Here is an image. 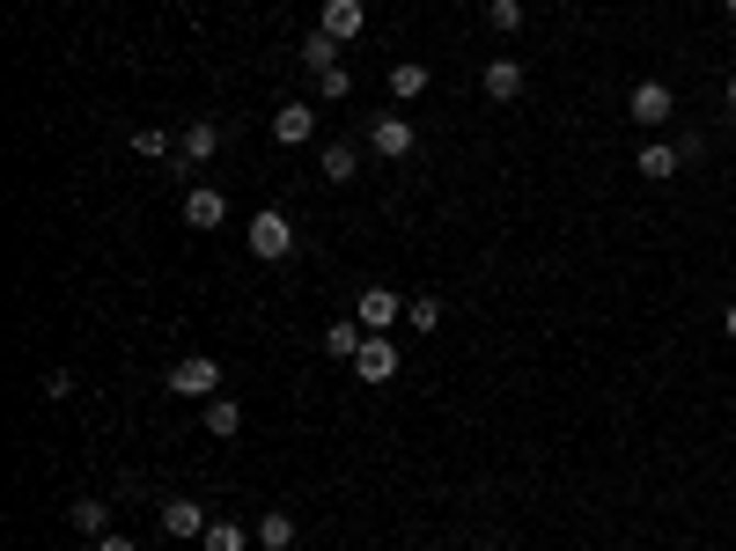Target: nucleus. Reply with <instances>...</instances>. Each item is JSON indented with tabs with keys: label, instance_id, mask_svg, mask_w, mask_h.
I'll return each instance as SVG.
<instances>
[{
	"label": "nucleus",
	"instance_id": "f257e3e1",
	"mask_svg": "<svg viewBox=\"0 0 736 551\" xmlns=\"http://www.w3.org/2000/svg\"><path fill=\"white\" fill-rule=\"evenodd\" d=\"M288 250H294V221L280 214V206H266V214H250V258L280 265Z\"/></svg>",
	"mask_w": 736,
	"mask_h": 551
},
{
	"label": "nucleus",
	"instance_id": "f03ea898",
	"mask_svg": "<svg viewBox=\"0 0 736 551\" xmlns=\"http://www.w3.org/2000/svg\"><path fill=\"white\" fill-rule=\"evenodd\" d=\"M170 397H221V368L207 353H185L170 368Z\"/></svg>",
	"mask_w": 736,
	"mask_h": 551
},
{
	"label": "nucleus",
	"instance_id": "7ed1b4c3",
	"mask_svg": "<svg viewBox=\"0 0 736 551\" xmlns=\"http://www.w3.org/2000/svg\"><path fill=\"white\" fill-rule=\"evenodd\" d=\"M354 375H361V383H391V375H398V338L391 331H368L361 353H354Z\"/></svg>",
	"mask_w": 736,
	"mask_h": 551
},
{
	"label": "nucleus",
	"instance_id": "20e7f679",
	"mask_svg": "<svg viewBox=\"0 0 736 551\" xmlns=\"http://www.w3.org/2000/svg\"><path fill=\"white\" fill-rule=\"evenodd\" d=\"M368 147H376L383 162H405V155L420 147V133H413L405 119H398V111H383V119H368Z\"/></svg>",
	"mask_w": 736,
	"mask_h": 551
},
{
	"label": "nucleus",
	"instance_id": "39448f33",
	"mask_svg": "<svg viewBox=\"0 0 736 551\" xmlns=\"http://www.w3.org/2000/svg\"><path fill=\"white\" fill-rule=\"evenodd\" d=\"M272 140L280 147H310L317 140V103H280V111H272Z\"/></svg>",
	"mask_w": 736,
	"mask_h": 551
},
{
	"label": "nucleus",
	"instance_id": "423d86ee",
	"mask_svg": "<svg viewBox=\"0 0 736 551\" xmlns=\"http://www.w3.org/2000/svg\"><path fill=\"white\" fill-rule=\"evenodd\" d=\"M354 324H361V331H398V294H391V288H361V302H354Z\"/></svg>",
	"mask_w": 736,
	"mask_h": 551
},
{
	"label": "nucleus",
	"instance_id": "0eeeda50",
	"mask_svg": "<svg viewBox=\"0 0 736 551\" xmlns=\"http://www.w3.org/2000/svg\"><path fill=\"white\" fill-rule=\"evenodd\" d=\"M634 169L648 177V184H662V177L685 169V155H678V140H648V147H634Z\"/></svg>",
	"mask_w": 736,
	"mask_h": 551
},
{
	"label": "nucleus",
	"instance_id": "6e6552de",
	"mask_svg": "<svg viewBox=\"0 0 736 551\" xmlns=\"http://www.w3.org/2000/svg\"><path fill=\"white\" fill-rule=\"evenodd\" d=\"M221 221H228V199L214 184H192L185 192V228H221Z\"/></svg>",
	"mask_w": 736,
	"mask_h": 551
},
{
	"label": "nucleus",
	"instance_id": "1a4fd4ad",
	"mask_svg": "<svg viewBox=\"0 0 736 551\" xmlns=\"http://www.w3.org/2000/svg\"><path fill=\"white\" fill-rule=\"evenodd\" d=\"M678 97L662 89V81H634V125H670Z\"/></svg>",
	"mask_w": 736,
	"mask_h": 551
},
{
	"label": "nucleus",
	"instance_id": "9d476101",
	"mask_svg": "<svg viewBox=\"0 0 736 551\" xmlns=\"http://www.w3.org/2000/svg\"><path fill=\"white\" fill-rule=\"evenodd\" d=\"M177 155H185L177 169H192V162H214V155H221V125H207V119H199V125H185V133H177Z\"/></svg>",
	"mask_w": 736,
	"mask_h": 551
},
{
	"label": "nucleus",
	"instance_id": "9b49d317",
	"mask_svg": "<svg viewBox=\"0 0 736 551\" xmlns=\"http://www.w3.org/2000/svg\"><path fill=\"white\" fill-rule=\"evenodd\" d=\"M155 515H163V529H170V537H207V507L185 501V493H177V501H163Z\"/></svg>",
	"mask_w": 736,
	"mask_h": 551
},
{
	"label": "nucleus",
	"instance_id": "f8f14e48",
	"mask_svg": "<svg viewBox=\"0 0 736 551\" xmlns=\"http://www.w3.org/2000/svg\"><path fill=\"white\" fill-rule=\"evenodd\" d=\"M361 23H368V8L361 0H324V15H317V30H332V37H361Z\"/></svg>",
	"mask_w": 736,
	"mask_h": 551
},
{
	"label": "nucleus",
	"instance_id": "ddd939ff",
	"mask_svg": "<svg viewBox=\"0 0 736 551\" xmlns=\"http://www.w3.org/2000/svg\"><path fill=\"white\" fill-rule=\"evenodd\" d=\"M294 59H302L310 74H332V67H339V37H332V30H310V37L294 45Z\"/></svg>",
	"mask_w": 736,
	"mask_h": 551
},
{
	"label": "nucleus",
	"instance_id": "4468645a",
	"mask_svg": "<svg viewBox=\"0 0 736 551\" xmlns=\"http://www.w3.org/2000/svg\"><path fill=\"white\" fill-rule=\"evenodd\" d=\"M207 434H214V441H236V434H244V405H236V397H207Z\"/></svg>",
	"mask_w": 736,
	"mask_h": 551
},
{
	"label": "nucleus",
	"instance_id": "2eb2a0df",
	"mask_svg": "<svg viewBox=\"0 0 736 551\" xmlns=\"http://www.w3.org/2000/svg\"><path fill=\"white\" fill-rule=\"evenodd\" d=\"M427 81H435V74L420 67V59H398V67H391V103H413V97H427Z\"/></svg>",
	"mask_w": 736,
	"mask_h": 551
},
{
	"label": "nucleus",
	"instance_id": "dca6fc26",
	"mask_svg": "<svg viewBox=\"0 0 736 551\" xmlns=\"http://www.w3.org/2000/svg\"><path fill=\"white\" fill-rule=\"evenodd\" d=\"M479 81H487V97H493V103H515V97H523V67H515V59H493Z\"/></svg>",
	"mask_w": 736,
	"mask_h": 551
},
{
	"label": "nucleus",
	"instance_id": "f3484780",
	"mask_svg": "<svg viewBox=\"0 0 736 551\" xmlns=\"http://www.w3.org/2000/svg\"><path fill=\"white\" fill-rule=\"evenodd\" d=\"M67 522L81 529V537H111V507L89 493V501H74V507H67Z\"/></svg>",
	"mask_w": 736,
	"mask_h": 551
},
{
	"label": "nucleus",
	"instance_id": "a211bd4d",
	"mask_svg": "<svg viewBox=\"0 0 736 551\" xmlns=\"http://www.w3.org/2000/svg\"><path fill=\"white\" fill-rule=\"evenodd\" d=\"M250 544H266V551H288V544H294V515H280V507H272V515H258V529H250Z\"/></svg>",
	"mask_w": 736,
	"mask_h": 551
},
{
	"label": "nucleus",
	"instance_id": "6ab92c4d",
	"mask_svg": "<svg viewBox=\"0 0 736 551\" xmlns=\"http://www.w3.org/2000/svg\"><path fill=\"white\" fill-rule=\"evenodd\" d=\"M317 169H324V184H354V169H361V155H354V147H324L317 155Z\"/></svg>",
	"mask_w": 736,
	"mask_h": 551
},
{
	"label": "nucleus",
	"instance_id": "aec40b11",
	"mask_svg": "<svg viewBox=\"0 0 736 551\" xmlns=\"http://www.w3.org/2000/svg\"><path fill=\"white\" fill-rule=\"evenodd\" d=\"M199 544H207V551H244V544H250V529L221 515V522H207V537H199Z\"/></svg>",
	"mask_w": 736,
	"mask_h": 551
},
{
	"label": "nucleus",
	"instance_id": "412c9836",
	"mask_svg": "<svg viewBox=\"0 0 736 551\" xmlns=\"http://www.w3.org/2000/svg\"><path fill=\"white\" fill-rule=\"evenodd\" d=\"M361 324H332V331H324V353H332V360H354V353H361Z\"/></svg>",
	"mask_w": 736,
	"mask_h": 551
},
{
	"label": "nucleus",
	"instance_id": "4be33fe9",
	"mask_svg": "<svg viewBox=\"0 0 736 551\" xmlns=\"http://www.w3.org/2000/svg\"><path fill=\"white\" fill-rule=\"evenodd\" d=\"M170 133H163V125H141V133H133V155H147V162H155V155H163V162H170Z\"/></svg>",
	"mask_w": 736,
	"mask_h": 551
},
{
	"label": "nucleus",
	"instance_id": "5701e85b",
	"mask_svg": "<svg viewBox=\"0 0 736 551\" xmlns=\"http://www.w3.org/2000/svg\"><path fill=\"white\" fill-rule=\"evenodd\" d=\"M405 324H413V331H435V324H442V302H435V294H413V302H405Z\"/></svg>",
	"mask_w": 736,
	"mask_h": 551
},
{
	"label": "nucleus",
	"instance_id": "b1692460",
	"mask_svg": "<svg viewBox=\"0 0 736 551\" xmlns=\"http://www.w3.org/2000/svg\"><path fill=\"white\" fill-rule=\"evenodd\" d=\"M346 97H354V74H346V67L317 74V103H346Z\"/></svg>",
	"mask_w": 736,
	"mask_h": 551
},
{
	"label": "nucleus",
	"instance_id": "393cba45",
	"mask_svg": "<svg viewBox=\"0 0 736 551\" xmlns=\"http://www.w3.org/2000/svg\"><path fill=\"white\" fill-rule=\"evenodd\" d=\"M487 23H493V30H515V23H523V0H493Z\"/></svg>",
	"mask_w": 736,
	"mask_h": 551
},
{
	"label": "nucleus",
	"instance_id": "a878e982",
	"mask_svg": "<svg viewBox=\"0 0 736 551\" xmlns=\"http://www.w3.org/2000/svg\"><path fill=\"white\" fill-rule=\"evenodd\" d=\"M97 551H141V544H133V537H119V529H111V537H97Z\"/></svg>",
	"mask_w": 736,
	"mask_h": 551
},
{
	"label": "nucleus",
	"instance_id": "bb28decb",
	"mask_svg": "<svg viewBox=\"0 0 736 551\" xmlns=\"http://www.w3.org/2000/svg\"><path fill=\"white\" fill-rule=\"evenodd\" d=\"M722 97H729V111H736V74H729V89H722Z\"/></svg>",
	"mask_w": 736,
	"mask_h": 551
},
{
	"label": "nucleus",
	"instance_id": "cd10ccee",
	"mask_svg": "<svg viewBox=\"0 0 736 551\" xmlns=\"http://www.w3.org/2000/svg\"><path fill=\"white\" fill-rule=\"evenodd\" d=\"M729 338H736V302H729Z\"/></svg>",
	"mask_w": 736,
	"mask_h": 551
},
{
	"label": "nucleus",
	"instance_id": "c85d7f7f",
	"mask_svg": "<svg viewBox=\"0 0 736 551\" xmlns=\"http://www.w3.org/2000/svg\"><path fill=\"white\" fill-rule=\"evenodd\" d=\"M479 8H493V0H479Z\"/></svg>",
	"mask_w": 736,
	"mask_h": 551
},
{
	"label": "nucleus",
	"instance_id": "c756f323",
	"mask_svg": "<svg viewBox=\"0 0 736 551\" xmlns=\"http://www.w3.org/2000/svg\"><path fill=\"white\" fill-rule=\"evenodd\" d=\"M729 15H736V0H729Z\"/></svg>",
	"mask_w": 736,
	"mask_h": 551
}]
</instances>
